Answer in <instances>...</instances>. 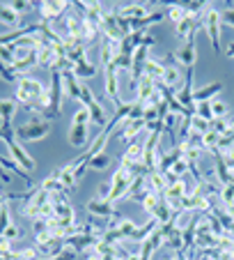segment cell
I'll return each mask as SVG.
<instances>
[{"label": "cell", "instance_id": "1", "mask_svg": "<svg viewBox=\"0 0 234 260\" xmlns=\"http://www.w3.org/2000/svg\"><path fill=\"white\" fill-rule=\"evenodd\" d=\"M200 28L209 37L211 46H214V53L216 55L223 53V46H220V40H223V21H220V12L214 5L207 10V14L200 16Z\"/></svg>", "mask_w": 234, "mask_h": 260}, {"label": "cell", "instance_id": "2", "mask_svg": "<svg viewBox=\"0 0 234 260\" xmlns=\"http://www.w3.org/2000/svg\"><path fill=\"white\" fill-rule=\"evenodd\" d=\"M3 143L7 145V152H10V157L14 159L16 164H19L23 171H34V159L28 154V150L23 147V143L19 141V138L14 136V127H10V129H5V138H3Z\"/></svg>", "mask_w": 234, "mask_h": 260}, {"label": "cell", "instance_id": "3", "mask_svg": "<svg viewBox=\"0 0 234 260\" xmlns=\"http://www.w3.org/2000/svg\"><path fill=\"white\" fill-rule=\"evenodd\" d=\"M49 134H51V122L44 118H32L25 124H21V127H14V136L19 138L21 143L42 141V138H46Z\"/></svg>", "mask_w": 234, "mask_h": 260}, {"label": "cell", "instance_id": "4", "mask_svg": "<svg viewBox=\"0 0 234 260\" xmlns=\"http://www.w3.org/2000/svg\"><path fill=\"white\" fill-rule=\"evenodd\" d=\"M71 7H73V3H69V0H42V3H37L42 23H51V25H53L64 12L71 10Z\"/></svg>", "mask_w": 234, "mask_h": 260}, {"label": "cell", "instance_id": "5", "mask_svg": "<svg viewBox=\"0 0 234 260\" xmlns=\"http://www.w3.org/2000/svg\"><path fill=\"white\" fill-rule=\"evenodd\" d=\"M69 193L60 191L51 196V203L55 205V221H60L62 226H76V210L69 203Z\"/></svg>", "mask_w": 234, "mask_h": 260}, {"label": "cell", "instance_id": "6", "mask_svg": "<svg viewBox=\"0 0 234 260\" xmlns=\"http://www.w3.org/2000/svg\"><path fill=\"white\" fill-rule=\"evenodd\" d=\"M81 106H85L90 111V115H92V122L97 124V127H106L108 124V113H106V108L99 104V99L92 94V90L88 88V85H83V97H81Z\"/></svg>", "mask_w": 234, "mask_h": 260}, {"label": "cell", "instance_id": "7", "mask_svg": "<svg viewBox=\"0 0 234 260\" xmlns=\"http://www.w3.org/2000/svg\"><path fill=\"white\" fill-rule=\"evenodd\" d=\"M198 32L190 35L188 40L179 46V49L172 53V60H177L179 67H186V69H195V62H198V42H195Z\"/></svg>", "mask_w": 234, "mask_h": 260}, {"label": "cell", "instance_id": "8", "mask_svg": "<svg viewBox=\"0 0 234 260\" xmlns=\"http://www.w3.org/2000/svg\"><path fill=\"white\" fill-rule=\"evenodd\" d=\"M131 175H129L127 168H117L112 173V180H110V187H112V193H110V203L115 205L117 201H122V198L129 196V189H131Z\"/></svg>", "mask_w": 234, "mask_h": 260}, {"label": "cell", "instance_id": "9", "mask_svg": "<svg viewBox=\"0 0 234 260\" xmlns=\"http://www.w3.org/2000/svg\"><path fill=\"white\" fill-rule=\"evenodd\" d=\"M101 37L112 40V42H122L124 37H127V35L122 32V25H120V19H117L115 10H108V7L101 19Z\"/></svg>", "mask_w": 234, "mask_h": 260}, {"label": "cell", "instance_id": "10", "mask_svg": "<svg viewBox=\"0 0 234 260\" xmlns=\"http://www.w3.org/2000/svg\"><path fill=\"white\" fill-rule=\"evenodd\" d=\"M49 201H51V193H46L44 189L34 187V191L30 193V198L23 203V214L28 216L30 221L39 219V212H42V207H44Z\"/></svg>", "mask_w": 234, "mask_h": 260}, {"label": "cell", "instance_id": "11", "mask_svg": "<svg viewBox=\"0 0 234 260\" xmlns=\"http://www.w3.org/2000/svg\"><path fill=\"white\" fill-rule=\"evenodd\" d=\"M85 212H88L90 216H94V219H115L120 212L112 207V203H106V201H99V198H92V201L85 203Z\"/></svg>", "mask_w": 234, "mask_h": 260}, {"label": "cell", "instance_id": "12", "mask_svg": "<svg viewBox=\"0 0 234 260\" xmlns=\"http://www.w3.org/2000/svg\"><path fill=\"white\" fill-rule=\"evenodd\" d=\"M62 83H64V94H67L69 99H73V102L81 104V97H83V81L78 79L76 74H73V69H64L62 72Z\"/></svg>", "mask_w": 234, "mask_h": 260}, {"label": "cell", "instance_id": "13", "mask_svg": "<svg viewBox=\"0 0 234 260\" xmlns=\"http://www.w3.org/2000/svg\"><path fill=\"white\" fill-rule=\"evenodd\" d=\"M149 3H127V5H120L115 7V14L120 19H129V21H136V19H145L149 14Z\"/></svg>", "mask_w": 234, "mask_h": 260}, {"label": "cell", "instance_id": "14", "mask_svg": "<svg viewBox=\"0 0 234 260\" xmlns=\"http://www.w3.org/2000/svg\"><path fill=\"white\" fill-rule=\"evenodd\" d=\"M147 132V122L142 118L138 120H124L122 127H120V132H117V136L122 138L124 143H133V138L138 136V134Z\"/></svg>", "mask_w": 234, "mask_h": 260}, {"label": "cell", "instance_id": "15", "mask_svg": "<svg viewBox=\"0 0 234 260\" xmlns=\"http://www.w3.org/2000/svg\"><path fill=\"white\" fill-rule=\"evenodd\" d=\"M193 74L195 69H186V79H184V85H181V90L177 92V99H179V104L184 108H188V111H193L195 113V102H193Z\"/></svg>", "mask_w": 234, "mask_h": 260}, {"label": "cell", "instance_id": "16", "mask_svg": "<svg viewBox=\"0 0 234 260\" xmlns=\"http://www.w3.org/2000/svg\"><path fill=\"white\" fill-rule=\"evenodd\" d=\"M0 25H5V28H10V30H19L28 23H23V16L16 14L10 7V3H0Z\"/></svg>", "mask_w": 234, "mask_h": 260}, {"label": "cell", "instance_id": "17", "mask_svg": "<svg viewBox=\"0 0 234 260\" xmlns=\"http://www.w3.org/2000/svg\"><path fill=\"white\" fill-rule=\"evenodd\" d=\"M16 111H19V102L16 99H0V127L10 129Z\"/></svg>", "mask_w": 234, "mask_h": 260}, {"label": "cell", "instance_id": "18", "mask_svg": "<svg viewBox=\"0 0 234 260\" xmlns=\"http://www.w3.org/2000/svg\"><path fill=\"white\" fill-rule=\"evenodd\" d=\"M67 138L71 147H83L90 141V124H71Z\"/></svg>", "mask_w": 234, "mask_h": 260}, {"label": "cell", "instance_id": "19", "mask_svg": "<svg viewBox=\"0 0 234 260\" xmlns=\"http://www.w3.org/2000/svg\"><path fill=\"white\" fill-rule=\"evenodd\" d=\"M223 92V83L220 81H214V83H207L205 88H198L193 92V102H214L218 94Z\"/></svg>", "mask_w": 234, "mask_h": 260}, {"label": "cell", "instance_id": "20", "mask_svg": "<svg viewBox=\"0 0 234 260\" xmlns=\"http://www.w3.org/2000/svg\"><path fill=\"white\" fill-rule=\"evenodd\" d=\"M136 164H142V145L140 143H129L122 159H120V166L131 168V166H136Z\"/></svg>", "mask_w": 234, "mask_h": 260}, {"label": "cell", "instance_id": "21", "mask_svg": "<svg viewBox=\"0 0 234 260\" xmlns=\"http://www.w3.org/2000/svg\"><path fill=\"white\" fill-rule=\"evenodd\" d=\"M34 67H39L37 64V53L34 51H28L25 55H21V58H16V62L12 64V69H14V74L16 76H28V72L30 69H34Z\"/></svg>", "mask_w": 234, "mask_h": 260}, {"label": "cell", "instance_id": "22", "mask_svg": "<svg viewBox=\"0 0 234 260\" xmlns=\"http://www.w3.org/2000/svg\"><path fill=\"white\" fill-rule=\"evenodd\" d=\"M184 157V150H181L179 145L177 147H170V152H161V157H159V166H156V171L161 173H168L172 171V166H175L179 159Z\"/></svg>", "mask_w": 234, "mask_h": 260}, {"label": "cell", "instance_id": "23", "mask_svg": "<svg viewBox=\"0 0 234 260\" xmlns=\"http://www.w3.org/2000/svg\"><path fill=\"white\" fill-rule=\"evenodd\" d=\"M184 79H186V76L181 74V67H177V64H166V74H163L161 83L175 92V90L181 85V81H184Z\"/></svg>", "mask_w": 234, "mask_h": 260}, {"label": "cell", "instance_id": "24", "mask_svg": "<svg viewBox=\"0 0 234 260\" xmlns=\"http://www.w3.org/2000/svg\"><path fill=\"white\" fill-rule=\"evenodd\" d=\"M156 92V81L154 79H149V76H142L140 81H138V85H136V102H140V104H147L149 102V97Z\"/></svg>", "mask_w": 234, "mask_h": 260}, {"label": "cell", "instance_id": "25", "mask_svg": "<svg viewBox=\"0 0 234 260\" xmlns=\"http://www.w3.org/2000/svg\"><path fill=\"white\" fill-rule=\"evenodd\" d=\"M58 175H60V184H62L64 193H71L76 191L78 187V177H76V171H73L69 164H64L62 168H58Z\"/></svg>", "mask_w": 234, "mask_h": 260}, {"label": "cell", "instance_id": "26", "mask_svg": "<svg viewBox=\"0 0 234 260\" xmlns=\"http://www.w3.org/2000/svg\"><path fill=\"white\" fill-rule=\"evenodd\" d=\"M147 189H149V191H156L159 196H163V191L168 189L166 175H163L161 171H149L147 173Z\"/></svg>", "mask_w": 234, "mask_h": 260}, {"label": "cell", "instance_id": "27", "mask_svg": "<svg viewBox=\"0 0 234 260\" xmlns=\"http://www.w3.org/2000/svg\"><path fill=\"white\" fill-rule=\"evenodd\" d=\"M159 226H161V223H159V221H156L154 216H149V221H147V223H142V226H138V231L133 233V237H131V240H133V242H140V244H142V242H145L147 237H151L156 231H159Z\"/></svg>", "mask_w": 234, "mask_h": 260}, {"label": "cell", "instance_id": "28", "mask_svg": "<svg viewBox=\"0 0 234 260\" xmlns=\"http://www.w3.org/2000/svg\"><path fill=\"white\" fill-rule=\"evenodd\" d=\"M39 189H44V191H46V193H51V196H53V193H60V191H64V189H62V184H60L58 168H55V171L51 173V175H46L44 180L39 182Z\"/></svg>", "mask_w": 234, "mask_h": 260}, {"label": "cell", "instance_id": "29", "mask_svg": "<svg viewBox=\"0 0 234 260\" xmlns=\"http://www.w3.org/2000/svg\"><path fill=\"white\" fill-rule=\"evenodd\" d=\"M145 74L149 76V79L154 81H161L163 79V74H166V62H161V60H156V58H147L145 62Z\"/></svg>", "mask_w": 234, "mask_h": 260}, {"label": "cell", "instance_id": "30", "mask_svg": "<svg viewBox=\"0 0 234 260\" xmlns=\"http://www.w3.org/2000/svg\"><path fill=\"white\" fill-rule=\"evenodd\" d=\"M97 242L99 240L92 235H73L67 240V246H71V249H76V251H83V249H94Z\"/></svg>", "mask_w": 234, "mask_h": 260}, {"label": "cell", "instance_id": "31", "mask_svg": "<svg viewBox=\"0 0 234 260\" xmlns=\"http://www.w3.org/2000/svg\"><path fill=\"white\" fill-rule=\"evenodd\" d=\"M232 129H234V118L232 115L216 118L214 122H211V132L218 134V136H227V134H232Z\"/></svg>", "mask_w": 234, "mask_h": 260}, {"label": "cell", "instance_id": "32", "mask_svg": "<svg viewBox=\"0 0 234 260\" xmlns=\"http://www.w3.org/2000/svg\"><path fill=\"white\" fill-rule=\"evenodd\" d=\"M159 203H161V196H159V193H156V191H147L145 198L140 201V205H142V210L151 216V214H154V210L159 207Z\"/></svg>", "mask_w": 234, "mask_h": 260}, {"label": "cell", "instance_id": "33", "mask_svg": "<svg viewBox=\"0 0 234 260\" xmlns=\"http://www.w3.org/2000/svg\"><path fill=\"white\" fill-rule=\"evenodd\" d=\"M202 145H205V152L216 154L218 152V145H220V136L214 132H207L205 136H202Z\"/></svg>", "mask_w": 234, "mask_h": 260}, {"label": "cell", "instance_id": "34", "mask_svg": "<svg viewBox=\"0 0 234 260\" xmlns=\"http://www.w3.org/2000/svg\"><path fill=\"white\" fill-rule=\"evenodd\" d=\"M73 69V74H76L81 81H85V79H90V76H94L97 74V64H92L88 60V62H81V64H76V67H71Z\"/></svg>", "mask_w": 234, "mask_h": 260}, {"label": "cell", "instance_id": "35", "mask_svg": "<svg viewBox=\"0 0 234 260\" xmlns=\"http://www.w3.org/2000/svg\"><path fill=\"white\" fill-rule=\"evenodd\" d=\"M166 16L172 21V23H181V21L186 19V12H184V7H181V3H172V5H168V10H166Z\"/></svg>", "mask_w": 234, "mask_h": 260}, {"label": "cell", "instance_id": "36", "mask_svg": "<svg viewBox=\"0 0 234 260\" xmlns=\"http://www.w3.org/2000/svg\"><path fill=\"white\" fill-rule=\"evenodd\" d=\"M110 164H112V159L108 157L106 152H103V154H97V157L90 159L88 168H90V171H106V168L110 166Z\"/></svg>", "mask_w": 234, "mask_h": 260}, {"label": "cell", "instance_id": "37", "mask_svg": "<svg viewBox=\"0 0 234 260\" xmlns=\"http://www.w3.org/2000/svg\"><path fill=\"white\" fill-rule=\"evenodd\" d=\"M10 7L16 12V14L23 16V14H28V12L37 10V3H32V0H12Z\"/></svg>", "mask_w": 234, "mask_h": 260}, {"label": "cell", "instance_id": "38", "mask_svg": "<svg viewBox=\"0 0 234 260\" xmlns=\"http://www.w3.org/2000/svg\"><path fill=\"white\" fill-rule=\"evenodd\" d=\"M195 115H200L207 122H214V111H211V102H198L195 104Z\"/></svg>", "mask_w": 234, "mask_h": 260}, {"label": "cell", "instance_id": "39", "mask_svg": "<svg viewBox=\"0 0 234 260\" xmlns=\"http://www.w3.org/2000/svg\"><path fill=\"white\" fill-rule=\"evenodd\" d=\"M190 132H195V134H200V136H205L207 132H211V122L202 120L200 115H193V120H190Z\"/></svg>", "mask_w": 234, "mask_h": 260}, {"label": "cell", "instance_id": "40", "mask_svg": "<svg viewBox=\"0 0 234 260\" xmlns=\"http://www.w3.org/2000/svg\"><path fill=\"white\" fill-rule=\"evenodd\" d=\"M14 221H12V205H3V210H0V237H3V233L7 231V228L12 226Z\"/></svg>", "mask_w": 234, "mask_h": 260}, {"label": "cell", "instance_id": "41", "mask_svg": "<svg viewBox=\"0 0 234 260\" xmlns=\"http://www.w3.org/2000/svg\"><path fill=\"white\" fill-rule=\"evenodd\" d=\"M71 124H92V115H90V111L85 106H81L73 113V118H71Z\"/></svg>", "mask_w": 234, "mask_h": 260}, {"label": "cell", "instance_id": "42", "mask_svg": "<svg viewBox=\"0 0 234 260\" xmlns=\"http://www.w3.org/2000/svg\"><path fill=\"white\" fill-rule=\"evenodd\" d=\"M0 76L7 81V83H19V76L14 74V69H12V64H5L3 60H0Z\"/></svg>", "mask_w": 234, "mask_h": 260}, {"label": "cell", "instance_id": "43", "mask_svg": "<svg viewBox=\"0 0 234 260\" xmlns=\"http://www.w3.org/2000/svg\"><path fill=\"white\" fill-rule=\"evenodd\" d=\"M3 237H5L7 242H12V244H14L16 240H21V237H23V231H21V228L16 226V223H12V226L7 228L5 233H3Z\"/></svg>", "mask_w": 234, "mask_h": 260}, {"label": "cell", "instance_id": "44", "mask_svg": "<svg viewBox=\"0 0 234 260\" xmlns=\"http://www.w3.org/2000/svg\"><path fill=\"white\" fill-rule=\"evenodd\" d=\"M211 111H214V120L225 118V115H227V104H225L223 99H214V102H211Z\"/></svg>", "mask_w": 234, "mask_h": 260}, {"label": "cell", "instance_id": "45", "mask_svg": "<svg viewBox=\"0 0 234 260\" xmlns=\"http://www.w3.org/2000/svg\"><path fill=\"white\" fill-rule=\"evenodd\" d=\"M229 7H225L223 12H220V21H223V25H229V28H234V3H227Z\"/></svg>", "mask_w": 234, "mask_h": 260}, {"label": "cell", "instance_id": "46", "mask_svg": "<svg viewBox=\"0 0 234 260\" xmlns=\"http://www.w3.org/2000/svg\"><path fill=\"white\" fill-rule=\"evenodd\" d=\"M110 193H112V187H110V182H101L97 187V198L99 201H106L110 203Z\"/></svg>", "mask_w": 234, "mask_h": 260}, {"label": "cell", "instance_id": "47", "mask_svg": "<svg viewBox=\"0 0 234 260\" xmlns=\"http://www.w3.org/2000/svg\"><path fill=\"white\" fill-rule=\"evenodd\" d=\"M172 173H175V175L179 177V180H186V175H188V161H186V159L181 157L179 161H177L175 166H172Z\"/></svg>", "mask_w": 234, "mask_h": 260}, {"label": "cell", "instance_id": "48", "mask_svg": "<svg viewBox=\"0 0 234 260\" xmlns=\"http://www.w3.org/2000/svg\"><path fill=\"white\" fill-rule=\"evenodd\" d=\"M30 231H32L34 237H37V235H44V233H51V231H49V221L34 219V221H32V228H30Z\"/></svg>", "mask_w": 234, "mask_h": 260}, {"label": "cell", "instance_id": "49", "mask_svg": "<svg viewBox=\"0 0 234 260\" xmlns=\"http://www.w3.org/2000/svg\"><path fill=\"white\" fill-rule=\"evenodd\" d=\"M0 180H3V184H12V175L3 166H0Z\"/></svg>", "mask_w": 234, "mask_h": 260}, {"label": "cell", "instance_id": "50", "mask_svg": "<svg viewBox=\"0 0 234 260\" xmlns=\"http://www.w3.org/2000/svg\"><path fill=\"white\" fill-rule=\"evenodd\" d=\"M225 55H227V58H234V42H229V44H227V49H225Z\"/></svg>", "mask_w": 234, "mask_h": 260}, {"label": "cell", "instance_id": "51", "mask_svg": "<svg viewBox=\"0 0 234 260\" xmlns=\"http://www.w3.org/2000/svg\"><path fill=\"white\" fill-rule=\"evenodd\" d=\"M88 260H101V255H99V253H94V251H90Z\"/></svg>", "mask_w": 234, "mask_h": 260}, {"label": "cell", "instance_id": "52", "mask_svg": "<svg viewBox=\"0 0 234 260\" xmlns=\"http://www.w3.org/2000/svg\"><path fill=\"white\" fill-rule=\"evenodd\" d=\"M127 260H140V253H131Z\"/></svg>", "mask_w": 234, "mask_h": 260}, {"label": "cell", "instance_id": "53", "mask_svg": "<svg viewBox=\"0 0 234 260\" xmlns=\"http://www.w3.org/2000/svg\"><path fill=\"white\" fill-rule=\"evenodd\" d=\"M5 138V127H0V141Z\"/></svg>", "mask_w": 234, "mask_h": 260}, {"label": "cell", "instance_id": "54", "mask_svg": "<svg viewBox=\"0 0 234 260\" xmlns=\"http://www.w3.org/2000/svg\"><path fill=\"white\" fill-rule=\"evenodd\" d=\"M198 260H207V258H205V255H200V258H198Z\"/></svg>", "mask_w": 234, "mask_h": 260}, {"label": "cell", "instance_id": "55", "mask_svg": "<svg viewBox=\"0 0 234 260\" xmlns=\"http://www.w3.org/2000/svg\"><path fill=\"white\" fill-rule=\"evenodd\" d=\"M207 260H218V258H207Z\"/></svg>", "mask_w": 234, "mask_h": 260}, {"label": "cell", "instance_id": "56", "mask_svg": "<svg viewBox=\"0 0 234 260\" xmlns=\"http://www.w3.org/2000/svg\"><path fill=\"white\" fill-rule=\"evenodd\" d=\"M16 260H19V258H16Z\"/></svg>", "mask_w": 234, "mask_h": 260}]
</instances>
